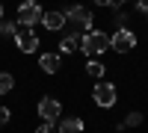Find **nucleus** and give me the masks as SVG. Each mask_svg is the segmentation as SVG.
Returning <instances> with one entry per match:
<instances>
[{
	"mask_svg": "<svg viewBox=\"0 0 148 133\" xmlns=\"http://www.w3.org/2000/svg\"><path fill=\"white\" fill-rule=\"evenodd\" d=\"M136 124H142V113H127V118H125V121H121L116 130H119V133H125L127 127H136Z\"/></svg>",
	"mask_w": 148,
	"mask_h": 133,
	"instance_id": "f8f14e48",
	"label": "nucleus"
},
{
	"mask_svg": "<svg viewBox=\"0 0 148 133\" xmlns=\"http://www.w3.org/2000/svg\"><path fill=\"white\" fill-rule=\"evenodd\" d=\"M42 15H45V12L39 9V3H33V0H30V3H21L18 6V27H33V24H39L42 21Z\"/></svg>",
	"mask_w": 148,
	"mask_h": 133,
	"instance_id": "20e7f679",
	"label": "nucleus"
},
{
	"mask_svg": "<svg viewBox=\"0 0 148 133\" xmlns=\"http://www.w3.org/2000/svg\"><path fill=\"white\" fill-rule=\"evenodd\" d=\"M15 47L24 50V53H33L36 47H39V35H36L33 30H27V27H18V33H15Z\"/></svg>",
	"mask_w": 148,
	"mask_h": 133,
	"instance_id": "0eeeda50",
	"label": "nucleus"
},
{
	"mask_svg": "<svg viewBox=\"0 0 148 133\" xmlns=\"http://www.w3.org/2000/svg\"><path fill=\"white\" fill-rule=\"evenodd\" d=\"M130 47H136V35H133L127 27L116 30L113 35H110V50H119V53H127Z\"/></svg>",
	"mask_w": 148,
	"mask_h": 133,
	"instance_id": "7ed1b4c3",
	"label": "nucleus"
},
{
	"mask_svg": "<svg viewBox=\"0 0 148 133\" xmlns=\"http://www.w3.org/2000/svg\"><path fill=\"white\" fill-rule=\"evenodd\" d=\"M12 86H15V77H12L9 71H0V95L12 92Z\"/></svg>",
	"mask_w": 148,
	"mask_h": 133,
	"instance_id": "4468645a",
	"label": "nucleus"
},
{
	"mask_svg": "<svg viewBox=\"0 0 148 133\" xmlns=\"http://www.w3.org/2000/svg\"><path fill=\"white\" fill-rule=\"evenodd\" d=\"M80 50L95 59V56H101L104 50H110V35L101 33V30H92V33H83V39H80Z\"/></svg>",
	"mask_w": 148,
	"mask_h": 133,
	"instance_id": "f257e3e1",
	"label": "nucleus"
},
{
	"mask_svg": "<svg viewBox=\"0 0 148 133\" xmlns=\"http://www.w3.org/2000/svg\"><path fill=\"white\" fill-rule=\"evenodd\" d=\"M74 50H80V39H77V35H62V42H59V53H74Z\"/></svg>",
	"mask_w": 148,
	"mask_h": 133,
	"instance_id": "9b49d317",
	"label": "nucleus"
},
{
	"mask_svg": "<svg viewBox=\"0 0 148 133\" xmlns=\"http://www.w3.org/2000/svg\"><path fill=\"white\" fill-rule=\"evenodd\" d=\"M9 115H12V113H9V110H6V106H0V127H3V124H6V121H9Z\"/></svg>",
	"mask_w": 148,
	"mask_h": 133,
	"instance_id": "dca6fc26",
	"label": "nucleus"
},
{
	"mask_svg": "<svg viewBox=\"0 0 148 133\" xmlns=\"http://www.w3.org/2000/svg\"><path fill=\"white\" fill-rule=\"evenodd\" d=\"M36 133H56V127H53V124H42Z\"/></svg>",
	"mask_w": 148,
	"mask_h": 133,
	"instance_id": "a211bd4d",
	"label": "nucleus"
},
{
	"mask_svg": "<svg viewBox=\"0 0 148 133\" xmlns=\"http://www.w3.org/2000/svg\"><path fill=\"white\" fill-rule=\"evenodd\" d=\"M62 15H65V24L71 27V35L77 33V30L92 33V12L86 9V6H71V9L62 12Z\"/></svg>",
	"mask_w": 148,
	"mask_h": 133,
	"instance_id": "f03ea898",
	"label": "nucleus"
},
{
	"mask_svg": "<svg viewBox=\"0 0 148 133\" xmlns=\"http://www.w3.org/2000/svg\"><path fill=\"white\" fill-rule=\"evenodd\" d=\"M92 98H95V104H98V106L110 110V106L116 104V98H119V95H116V86H113V83H104V80H101V83H95Z\"/></svg>",
	"mask_w": 148,
	"mask_h": 133,
	"instance_id": "39448f33",
	"label": "nucleus"
},
{
	"mask_svg": "<svg viewBox=\"0 0 148 133\" xmlns=\"http://www.w3.org/2000/svg\"><path fill=\"white\" fill-rule=\"evenodd\" d=\"M59 115H62V106H59V101H53V98L39 101V118H45V124H56Z\"/></svg>",
	"mask_w": 148,
	"mask_h": 133,
	"instance_id": "423d86ee",
	"label": "nucleus"
},
{
	"mask_svg": "<svg viewBox=\"0 0 148 133\" xmlns=\"http://www.w3.org/2000/svg\"><path fill=\"white\" fill-rule=\"evenodd\" d=\"M0 21H3V6H0Z\"/></svg>",
	"mask_w": 148,
	"mask_h": 133,
	"instance_id": "aec40b11",
	"label": "nucleus"
},
{
	"mask_svg": "<svg viewBox=\"0 0 148 133\" xmlns=\"http://www.w3.org/2000/svg\"><path fill=\"white\" fill-rule=\"evenodd\" d=\"M56 133H83V118H62Z\"/></svg>",
	"mask_w": 148,
	"mask_h": 133,
	"instance_id": "9d476101",
	"label": "nucleus"
},
{
	"mask_svg": "<svg viewBox=\"0 0 148 133\" xmlns=\"http://www.w3.org/2000/svg\"><path fill=\"white\" fill-rule=\"evenodd\" d=\"M39 65H42V71H47V74H56V71L62 68V56L59 53H42Z\"/></svg>",
	"mask_w": 148,
	"mask_h": 133,
	"instance_id": "6e6552de",
	"label": "nucleus"
},
{
	"mask_svg": "<svg viewBox=\"0 0 148 133\" xmlns=\"http://www.w3.org/2000/svg\"><path fill=\"white\" fill-rule=\"evenodd\" d=\"M145 18H148V12H145Z\"/></svg>",
	"mask_w": 148,
	"mask_h": 133,
	"instance_id": "412c9836",
	"label": "nucleus"
},
{
	"mask_svg": "<svg viewBox=\"0 0 148 133\" xmlns=\"http://www.w3.org/2000/svg\"><path fill=\"white\" fill-rule=\"evenodd\" d=\"M121 24H127V15H125V12H116V27L121 30Z\"/></svg>",
	"mask_w": 148,
	"mask_h": 133,
	"instance_id": "f3484780",
	"label": "nucleus"
},
{
	"mask_svg": "<svg viewBox=\"0 0 148 133\" xmlns=\"http://www.w3.org/2000/svg\"><path fill=\"white\" fill-rule=\"evenodd\" d=\"M15 33H18V24H12V21H0V35H12V39H15Z\"/></svg>",
	"mask_w": 148,
	"mask_h": 133,
	"instance_id": "2eb2a0df",
	"label": "nucleus"
},
{
	"mask_svg": "<svg viewBox=\"0 0 148 133\" xmlns=\"http://www.w3.org/2000/svg\"><path fill=\"white\" fill-rule=\"evenodd\" d=\"M136 9H139V12H148V0H139V3H136Z\"/></svg>",
	"mask_w": 148,
	"mask_h": 133,
	"instance_id": "6ab92c4d",
	"label": "nucleus"
},
{
	"mask_svg": "<svg viewBox=\"0 0 148 133\" xmlns=\"http://www.w3.org/2000/svg\"><path fill=\"white\" fill-rule=\"evenodd\" d=\"M104 71H107V68L98 62V59H89V62H86V74L95 77V80H101V77H104Z\"/></svg>",
	"mask_w": 148,
	"mask_h": 133,
	"instance_id": "ddd939ff",
	"label": "nucleus"
},
{
	"mask_svg": "<svg viewBox=\"0 0 148 133\" xmlns=\"http://www.w3.org/2000/svg\"><path fill=\"white\" fill-rule=\"evenodd\" d=\"M42 24H45L47 30H62L65 27V15H62V12H45Z\"/></svg>",
	"mask_w": 148,
	"mask_h": 133,
	"instance_id": "1a4fd4ad",
	"label": "nucleus"
}]
</instances>
